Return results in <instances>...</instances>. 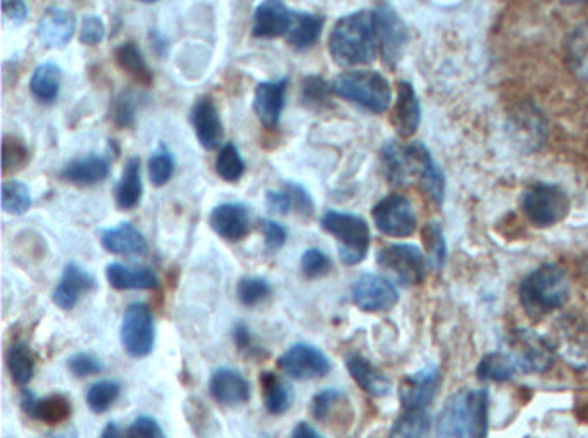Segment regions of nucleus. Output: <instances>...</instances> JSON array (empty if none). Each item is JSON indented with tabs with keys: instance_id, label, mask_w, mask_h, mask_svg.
I'll list each match as a JSON object with an SVG mask.
<instances>
[{
	"instance_id": "1",
	"label": "nucleus",
	"mask_w": 588,
	"mask_h": 438,
	"mask_svg": "<svg viewBox=\"0 0 588 438\" xmlns=\"http://www.w3.org/2000/svg\"><path fill=\"white\" fill-rule=\"evenodd\" d=\"M382 166L388 182L407 185L420 182L426 194L437 204L445 195V178L442 169L433 161L432 154L423 144L401 145L388 142L382 149Z\"/></svg>"
},
{
	"instance_id": "2",
	"label": "nucleus",
	"mask_w": 588,
	"mask_h": 438,
	"mask_svg": "<svg viewBox=\"0 0 588 438\" xmlns=\"http://www.w3.org/2000/svg\"><path fill=\"white\" fill-rule=\"evenodd\" d=\"M328 49L333 61L342 68L373 63L380 51L375 11H357L338 19Z\"/></svg>"
},
{
	"instance_id": "3",
	"label": "nucleus",
	"mask_w": 588,
	"mask_h": 438,
	"mask_svg": "<svg viewBox=\"0 0 588 438\" xmlns=\"http://www.w3.org/2000/svg\"><path fill=\"white\" fill-rule=\"evenodd\" d=\"M490 395L487 388H466L452 395L438 414L437 438H487Z\"/></svg>"
},
{
	"instance_id": "4",
	"label": "nucleus",
	"mask_w": 588,
	"mask_h": 438,
	"mask_svg": "<svg viewBox=\"0 0 588 438\" xmlns=\"http://www.w3.org/2000/svg\"><path fill=\"white\" fill-rule=\"evenodd\" d=\"M521 307L532 318H542L563 307L570 299V282L561 266L542 264L521 282Z\"/></svg>"
},
{
	"instance_id": "5",
	"label": "nucleus",
	"mask_w": 588,
	"mask_h": 438,
	"mask_svg": "<svg viewBox=\"0 0 588 438\" xmlns=\"http://www.w3.org/2000/svg\"><path fill=\"white\" fill-rule=\"evenodd\" d=\"M332 88L333 94L371 113H385L392 104V88L387 78L371 69L345 71L335 78Z\"/></svg>"
},
{
	"instance_id": "6",
	"label": "nucleus",
	"mask_w": 588,
	"mask_h": 438,
	"mask_svg": "<svg viewBox=\"0 0 588 438\" xmlns=\"http://www.w3.org/2000/svg\"><path fill=\"white\" fill-rule=\"evenodd\" d=\"M323 230L337 238L338 256L347 266L363 263L370 251V225L366 219L352 213L328 211L321 218Z\"/></svg>"
},
{
	"instance_id": "7",
	"label": "nucleus",
	"mask_w": 588,
	"mask_h": 438,
	"mask_svg": "<svg viewBox=\"0 0 588 438\" xmlns=\"http://www.w3.org/2000/svg\"><path fill=\"white\" fill-rule=\"evenodd\" d=\"M570 197L551 183H535L521 197V209L537 228H551L570 213Z\"/></svg>"
},
{
	"instance_id": "8",
	"label": "nucleus",
	"mask_w": 588,
	"mask_h": 438,
	"mask_svg": "<svg viewBox=\"0 0 588 438\" xmlns=\"http://www.w3.org/2000/svg\"><path fill=\"white\" fill-rule=\"evenodd\" d=\"M378 266L402 287H418L425 282L428 259L413 244H388L376 256Z\"/></svg>"
},
{
	"instance_id": "9",
	"label": "nucleus",
	"mask_w": 588,
	"mask_h": 438,
	"mask_svg": "<svg viewBox=\"0 0 588 438\" xmlns=\"http://www.w3.org/2000/svg\"><path fill=\"white\" fill-rule=\"evenodd\" d=\"M121 344L132 357H147L156 347V323L151 307L133 302L121 321Z\"/></svg>"
},
{
	"instance_id": "10",
	"label": "nucleus",
	"mask_w": 588,
	"mask_h": 438,
	"mask_svg": "<svg viewBox=\"0 0 588 438\" xmlns=\"http://www.w3.org/2000/svg\"><path fill=\"white\" fill-rule=\"evenodd\" d=\"M373 221L388 237H411L418 228V218L411 201L401 194L387 195L373 207Z\"/></svg>"
},
{
	"instance_id": "11",
	"label": "nucleus",
	"mask_w": 588,
	"mask_h": 438,
	"mask_svg": "<svg viewBox=\"0 0 588 438\" xmlns=\"http://www.w3.org/2000/svg\"><path fill=\"white\" fill-rule=\"evenodd\" d=\"M278 366L294 380H318L332 371V361L316 345L299 342L283 352Z\"/></svg>"
},
{
	"instance_id": "12",
	"label": "nucleus",
	"mask_w": 588,
	"mask_h": 438,
	"mask_svg": "<svg viewBox=\"0 0 588 438\" xmlns=\"http://www.w3.org/2000/svg\"><path fill=\"white\" fill-rule=\"evenodd\" d=\"M352 301L364 313H387L399 302V290L385 276L366 273L352 285Z\"/></svg>"
},
{
	"instance_id": "13",
	"label": "nucleus",
	"mask_w": 588,
	"mask_h": 438,
	"mask_svg": "<svg viewBox=\"0 0 588 438\" xmlns=\"http://www.w3.org/2000/svg\"><path fill=\"white\" fill-rule=\"evenodd\" d=\"M209 225L228 242H240L251 232V211L240 202H223L211 211Z\"/></svg>"
},
{
	"instance_id": "14",
	"label": "nucleus",
	"mask_w": 588,
	"mask_h": 438,
	"mask_svg": "<svg viewBox=\"0 0 588 438\" xmlns=\"http://www.w3.org/2000/svg\"><path fill=\"white\" fill-rule=\"evenodd\" d=\"M376 26H378V42L383 61L394 66L402 56L407 42V28L394 9L382 6L376 9Z\"/></svg>"
},
{
	"instance_id": "15",
	"label": "nucleus",
	"mask_w": 588,
	"mask_h": 438,
	"mask_svg": "<svg viewBox=\"0 0 588 438\" xmlns=\"http://www.w3.org/2000/svg\"><path fill=\"white\" fill-rule=\"evenodd\" d=\"M95 288H97V280L92 273L83 270L82 266L76 263H69L66 264L63 276L54 288L52 301L63 311H71L75 309L83 295L94 292Z\"/></svg>"
},
{
	"instance_id": "16",
	"label": "nucleus",
	"mask_w": 588,
	"mask_h": 438,
	"mask_svg": "<svg viewBox=\"0 0 588 438\" xmlns=\"http://www.w3.org/2000/svg\"><path fill=\"white\" fill-rule=\"evenodd\" d=\"M440 371L437 366H430L425 370L416 371L414 375L407 376L402 382L399 397L404 409H426L432 404L435 395L440 388Z\"/></svg>"
},
{
	"instance_id": "17",
	"label": "nucleus",
	"mask_w": 588,
	"mask_h": 438,
	"mask_svg": "<svg viewBox=\"0 0 588 438\" xmlns=\"http://www.w3.org/2000/svg\"><path fill=\"white\" fill-rule=\"evenodd\" d=\"M21 409L33 420L56 426L71 418L73 406L66 395L51 394L37 397L30 390H25L21 395Z\"/></svg>"
},
{
	"instance_id": "18",
	"label": "nucleus",
	"mask_w": 588,
	"mask_h": 438,
	"mask_svg": "<svg viewBox=\"0 0 588 438\" xmlns=\"http://www.w3.org/2000/svg\"><path fill=\"white\" fill-rule=\"evenodd\" d=\"M287 88V78L273 80V82H261L256 87L252 107H254L257 119L269 130L280 125V118H282L283 109H285V99H287Z\"/></svg>"
},
{
	"instance_id": "19",
	"label": "nucleus",
	"mask_w": 588,
	"mask_h": 438,
	"mask_svg": "<svg viewBox=\"0 0 588 438\" xmlns=\"http://www.w3.org/2000/svg\"><path fill=\"white\" fill-rule=\"evenodd\" d=\"M209 394L223 406H242L251 399V385L240 371L219 368L209 380Z\"/></svg>"
},
{
	"instance_id": "20",
	"label": "nucleus",
	"mask_w": 588,
	"mask_h": 438,
	"mask_svg": "<svg viewBox=\"0 0 588 438\" xmlns=\"http://www.w3.org/2000/svg\"><path fill=\"white\" fill-rule=\"evenodd\" d=\"M190 121L194 126L199 144L206 151H214V149L221 147V142L225 138V128H223V121H221L218 107L214 104L213 99L204 97L201 101L195 102L192 114H190Z\"/></svg>"
},
{
	"instance_id": "21",
	"label": "nucleus",
	"mask_w": 588,
	"mask_h": 438,
	"mask_svg": "<svg viewBox=\"0 0 588 438\" xmlns=\"http://www.w3.org/2000/svg\"><path fill=\"white\" fill-rule=\"evenodd\" d=\"M292 13L283 0H263L254 14L252 35L256 38L287 37Z\"/></svg>"
},
{
	"instance_id": "22",
	"label": "nucleus",
	"mask_w": 588,
	"mask_h": 438,
	"mask_svg": "<svg viewBox=\"0 0 588 438\" xmlns=\"http://www.w3.org/2000/svg\"><path fill=\"white\" fill-rule=\"evenodd\" d=\"M421 123V106L413 85L409 82L397 83V97H395L392 125L401 137H413L418 132Z\"/></svg>"
},
{
	"instance_id": "23",
	"label": "nucleus",
	"mask_w": 588,
	"mask_h": 438,
	"mask_svg": "<svg viewBox=\"0 0 588 438\" xmlns=\"http://www.w3.org/2000/svg\"><path fill=\"white\" fill-rule=\"evenodd\" d=\"M76 32L75 14L63 7H51L38 23V37L51 49H61Z\"/></svg>"
},
{
	"instance_id": "24",
	"label": "nucleus",
	"mask_w": 588,
	"mask_h": 438,
	"mask_svg": "<svg viewBox=\"0 0 588 438\" xmlns=\"http://www.w3.org/2000/svg\"><path fill=\"white\" fill-rule=\"evenodd\" d=\"M101 244L114 256H142L149 249L147 238L128 221L101 232Z\"/></svg>"
},
{
	"instance_id": "25",
	"label": "nucleus",
	"mask_w": 588,
	"mask_h": 438,
	"mask_svg": "<svg viewBox=\"0 0 588 438\" xmlns=\"http://www.w3.org/2000/svg\"><path fill=\"white\" fill-rule=\"evenodd\" d=\"M514 361L518 364V370H523L525 373H542L547 371L552 366V352L544 340H540L537 335L533 333H520L518 335V344L514 349Z\"/></svg>"
},
{
	"instance_id": "26",
	"label": "nucleus",
	"mask_w": 588,
	"mask_h": 438,
	"mask_svg": "<svg viewBox=\"0 0 588 438\" xmlns=\"http://www.w3.org/2000/svg\"><path fill=\"white\" fill-rule=\"evenodd\" d=\"M111 171V164L106 157L90 154V156L78 157L64 166L61 178L64 182L75 183L82 187H90L104 182Z\"/></svg>"
},
{
	"instance_id": "27",
	"label": "nucleus",
	"mask_w": 588,
	"mask_h": 438,
	"mask_svg": "<svg viewBox=\"0 0 588 438\" xmlns=\"http://www.w3.org/2000/svg\"><path fill=\"white\" fill-rule=\"evenodd\" d=\"M345 366L349 370L352 380L363 388L366 394L371 397H385L392 390V382L388 376L383 375L382 371L375 368L373 364L361 356V354H351L345 361Z\"/></svg>"
},
{
	"instance_id": "28",
	"label": "nucleus",
	"mask_w": 588,
	"mask_h": 438,
	"mask_svg": "<svg viewBox=\"0 0 588 438\" xmlns=\"http://www.w3.org/2000/svg\"><path fill=\"white\" fill-rule=\"evenodd\" d=\"M106 278L114 290H152L159 285V278L151 268L123 263L107 264Z\"/></svg>"
},
{
	"instance_id": "29",
	"label": "nucleus",
	"mask_w": 588,
	"mask_h": 438,
	"mask_svg": "<svg viewBox=\"0 0 588 438\" xmlns=\"http://www.w3.org/2000/svg\"><path fill=\"white\" fill-rule=\"evenodd\" d=\"M509 123L513 128V137L518 140V144L523 145L528 151H535L544 142V116L538 113V109L530 106V104L520 107Z\"/></svg>"
},
{
	"instance_id": "30",
	"label": "nucleus",
	"mask_w": 588,
	"mask_h": 438,
	"mask_svg": "<svg viewBox=\"0 0 588 438\" xmlns=\"http://www.w3.org/2000/svg\"><path fill=\"white\" fill-rule=\"evenodd\" d=\"M323 26H325L323 16L294 11L292 13V23H290L287 33L288 44L292 45L297 51L311 49L320 40Z\"/></svg>"
},
{
	"instance_id": "31",
	"label": "nucleus",
	"mask_w": 588,
	"mask_h": 438,
	"mask_svg": "<svg viewBox=\"0 0 588 438\" xmlns=\"http://www.w3.org/2000/svg\"><path fill=\"white\" fill-rule=\"evenodd\" d=\"M142 194H144V185H142V175H140V159L130 157L126 161L123 175L116 185V192H114L116 204L121 211H130L140 204Z\"/></svg>"
},
{
	"instance_id": "32",
	"label": "nucleus",
	"mask_w": 588,
	"mask_h": 438,
	"mask_svg": "<svg viewBox=\"0 0 588 438\" xmlns=\"http://www.w3.org/2000/svg\"><path fill=\"white\" fill-rule=\"evenodd\" d=\"M263 387L264 407L269 414L282 416L294 404V390L273 371H263L259 376Z\"/></svg>"
},
{
	"instance_id": "33",
	"label": "nucleus",
	"mask_w": 588,
	"mask_h": 438,
	"mask_svg": "<svg viewBox=\"0 0 588 438\" xmlns=\"http://www.w3.org/2000/svg\"><path fill=\"white\" fill-rule=\"evenodd\" d=\"M61 82H63V71L56 63L38 64L30 80V90L38 102L52 104L59 97Z\"/></svg>"
},
{
	"instance_id": "34",
	"label": "nucleus",
	"mask_w": 588,
	"mask_h": 438,
	"mask_svg": "<svg viewBox=\"0 0 588 438\" xmlns=\"http://www.w3.org/2000/svg\"><path fill=\"white\" fill-rule=\"evenodd\" d=\"M564 57L571 73L588 83V23L576 26L564 42Z\"/></svg>"
},
{
	"instance_id": "35",
	"label": "nucleus",
	"mask_w": 588,
	"mask_h": 438,
	"mask_svg": "<svg viewBox=\"0 0 588 438\" xmlns=\"http://www.w3.org/2000/svg\"><path fill=\"white\" fill-rule=\"evenodd\" d=\"M518 371L514 357L506 352H490L476 366V376L482 382H509Z\"/></svg>"
},
{
	"instance_id": "36",
	"label": "nucleus",
	"mask_w": 588,
	"mask_h": 438,
	"mask_svg": "<svg viewBox=\"0 0 588 438\" xmlns=\"http://www.w3.org/2000/svg\"><path fill=\"white\" fill-rule=\"evenodd\" d=\"M432 416L426 409H404L397 418L388 438H430Z\"/></svg>"
},
{
	"instance_id": "37",
	"label": "nucleus",
	"mask_w": 588,
	"mask_h": 438,
	"mask_svg": "<svg viewBox=\"0 0 588 438\" xmlns=\"http://www.w3.org/2000/svg\"><path fill=\"white\" fill-rule=\"evenodd\" d=\"M114 54H116V63L119 68L125 71L126 75L132 76L135 82L151 85L154 75H152L151 68H149V64L145 61L137 44L125 42V44L119 45Z\"/></svg>"
},
{
	"instance_id": "38",
	"label": "nucleus",
	"mask_w": 588,
	"mask_h": 438,
	"mask_svg": "<svg viewBox=\"0 0 588 438\" xmlns=\"http://www.w3.org/2000/svg\"><path fill=\"white\" fill-rule=\"evenodd\" d=\"M7 370L13 382L26 387L35 375V356L26 342H14L7 354Z\"/></svg>"
},
{
	"instance_id": "39",
	"label": "nucleus",
	"mask_w": 588,
	"mask_h": 438,
	"mask_svg": "<svg viewBox=\"0 0 588 438\" xmlns=\"http://www.w3.org/2000/svg\"><path fill=\"white\" fill-rule=\"evenodd\" d=\"M2 207L7 214L21 216L32 207L30 188L19 180H6L2 185Z\"/></svg>"
},
{
	"instance_id": "40",
	"label": "nucleus",
	"mask_w": 588,
	"mask_h": 438,
	"mask_svg": "<svg viewBox=\"0 0 588 438\" xmlns=\"http://www.w3.org/2000/svg\"><path fill=\"white\" fill-rule=\"evenodd\" d=\"M216 173L219 178L230 183L238 182L244 176L245 161L244 157L240 156L237 145L226 144L225 147H221L216 157Z\"/></svg>"
},
{
	"instance_id": "41",
	"label": "nucleus",
	"mask_w": 588,
	"mask_h": 438,
	"mask_svg": "<svg viewBox=\"0 0 588 438\" xmlns=\"http://www.w3.org/2000/svg\"><path fill=\"white\" fill-rule=\"evenodd\" d=\"M271 294H273V287L269 285L266 278L261 276H245L238 282L237 297L244 306H257L261 302L268 301Z\"/></svg>"
},
{
	"instance_id": "42",
	"label": "nucleus",
	"mask_w": 588,
	"mask_h": 438,
	"mask_svg": "<svg viewBox=\"0 0 588 438\" xmlns=\"http://www.w3.org/2000/svg\"><path fill=\"white\" fill-rule=\"evenodd\" d=\"M121 394V385L113 380H101L88 388L87 404L95 414L106 413Z\"/></svg>"
},
{
	"instance_id": "43",
	"label": "nucleus",
	"mask_w": 588,
	"mask_h": 438,
	"mask_svg": "<svg viewBox=\"0 0 588 438\" xmlns=\"http://www.w3.org/2000/svg\"><path fill=\"white\" fill-rule=\"evenodd\" d=\"M30 159V151L19 138L4 137L2 142V173L9 175V173H16L19 169L25 168Z\"/></svg>"
},
{
	"instance_id": "44",
	"label": "nucleus",
	"mask_w": 588,
	"mask_h": 438,
	"mask_svg": "<svg viewBox=\"0 0 588 438\" xmlns=\"http://www.w3.org/2000/svg\"><path fill=\"white\" fill-rule=\"evenodd\" d=\"M175 157L166 145H161L149 159V176L154 187H164L175 175Z\"/></svg>"
},
{
	"instance_id": "45",
	"label": "nucleus",
	"mask_w": 588,
	"mask_h": 438,
	"mask_svg": "<svg viewBox=\"0 0 588 438\" xmlns=\"http://www.w3.org/2000/svg\"><path fill=\"white\" fill-rule=\"evenodd\" d=\"M332 92V85L321 76H307L306 80H302V102L311 109H323L328 106Z\"/></svg>"
},
{
	"instance_id": "46",
	"label": "nucleus",
	"mask_w": 588,
	"mask_h": 438,
	"mask_svg": "<svg viewBox=\"0 0 588 438\" xmlns=\"http://www.w3.org/2000/svg\"><path fill=\"white\" fill-rule=\"evenodd\" d=\"M425 244L428 251V263L432 264L435 270H442L447 261V244H445L444 233L437 223L425 226Z\"/></svg>"
},
{
	"instance_id": "47",
	"label": "nucleus",
	"mask_w": 588,
	"mask_h": 438,
	"mask_svg": "<svg viewBox=\"0 0 588 438\" xmlns=\"http://www.w3.org/2000/svg\"><path fill=\"white\" fill-rule=\"evenodd\" d=\"M345 399L347 397L337 388H326L320 394L314 395L313 404H311L314 418L321 423L330 421L333 411L338 409L340 404H344Z\"/></svg>"
},
{
	"instance_id": "48",
	"label": "nucleus",
	"mask_w": 588,
	"mask_h": 438,
	"mask_svg": "<svg viewBox=\"0 0 588 438\" xmlns=\"http://www.w3.org/2000/svg\"><path fill=\"white\" fill-rule=\"evenodd\" d=\"M301 270L302 275L306 276V278H321V276H326L333 270L332 259L326 256L321 249L311 247L302 254Z\"/></svg>"
},
{
	"instance_id": "49",
	"label": "nucleus",
	"mask_w": 588,
	"mask_h": 438,
	"mask_svg": "<svg viewBox=\"0 0 588 438\" xmlns=\"http://www.w3.org/2000/svg\"><path fill=\"white\" fill-rule=\"evenodd\" d=\"M68 370L76 378H87V376L97 375V373L104 371V363L94 354L82 352V354L69 357Z\"/></svg>"
},
{
	"instance_id": "50",
	"label": "nucleus",
	"mask_w": 588,
	"mask_h": 438,
	"mask_svg": "<svg viewBox=\"0 0 588 438\" xmlns=\"http://www.w3.org/2000/svg\"><path fill=\"white\" fill-rule=\"evenodd\" d=\"M259 226H261L264 244H266L268 251H278L287 244V228L282 223H278L275 219L263 218L259 221Z\"/></svg>"
},
{
	"instance_id": "51",
	"label": "nucleus",
	"mask_w": 588,
	"mask_h": 438,
	"mask_svg": "<svg viewBox=\"0 0 588 438\" xmlns=\"http://www.w3.org/2000/svg\"><path fill=\"white\" fill-rule=\"evenodd\" d=\"M125 438H166V435L159 421L154 420L152 416H140L128 426Z\"/></svg>"
},
{
	"instance_id": "52",
	"label": "nucleus",
	"mask_w": 588,
	"mask_h": 438,
	"mask_svg": "<svg viewBox=\"0 0 588 438\" xmlns=\"http://www.w3.org/2000/svg\"><path fill=\"white\" fill-rule=\"evenodd\" d=\"M290 195H292V202H294V211L304 216V218H311L314 214V201L311 194L307 192L306 187H302L301 183L287 182L285 183Z\"/></svg>"
},
{
	"instance_id": "53",
	"label": "nucleus",
	"mask_w": 588,
	"mask_h": 438,
	"mask_svg": "<svg viewBox=\"0 0 588 438\" xmlns=\"http://www.w3.org/2000/svg\"><path fill=\"white\" fill-rule=\"evenodd\" d=\"M104 37H106V25L101 18H97V16L83 18L82 32H80V42L83 45H88V47L99 45Z\"/></svg>"
},
{
	"instance_id": "54",
	"label": "nucleus",
	"mask_w": 588,
	"mask_h": 438,
	"mask_svg": "<svg viewBox=\"0 0 588 438\" xmlns=\"http://www.w3.org/2000/svg\"><path fill=\"white\" fill-rule=\"evenodd\" d=\"M266 204L271 213L280 214V216H287V214L294 211V202H292V195L285 190H268L266 194Z\"/></svg>"
},
{
	"instance_id": "55",
	"label": "nucleus",
	"mask_w": 588,
	"mask_h": 438,
	"mask_svg": "<svg viewBox=\"0 0 588 438\" xmlns=\"http://www.w3.org/2000/svg\"><path fill=\"white\" fill-rule=\"evenodd\" d=\"M135 104L130 95L123 94L114 104V121L119 128H132L135 123Z\"/></svg>"
},
{
	"instance_id": "56",
	"label": "nucleus",
	"mask_w": 588,
	"mask_h": 438,
	"mask_svg": "<svg viewBox=\"0 0 588 438\" xmlns=\"http://www.w3.org/2000/svg\"><path fill=\"white\" fill-rule=\"evenodd\" d=\"M2 9H4L6 19H9L14 25H21L28 18V6H26L25 0H4Z\"/></svg>"
},
{
	"instance_id": "57",
	"label": "nucleus",
	"mask_w": 588,
	"mask_h": 438,
	"mask_svg": "<svg viewBox=\"0 0 588 438\" xmlns=\"http://www.w3.org/2000/svg\"><path fill=\"white\" fill-rule=\"evenodd\" d=\"M233 340H235V344H237L240 351H249L252 347L249 326L244 325V323H235V326H233Z\"/></svg>"
},
{
	"instance_id": "58",
	"label": "nucleus",
	"mask_w": 588,
	"mask_h": 438,
	"mask_svg": "<svg viewBox=\"0 0 588 438\" xmlns=\"http://www.w3.org/2000/svg\"><path fill=\"white\" fill-rule=\"evenodd\" d=\"M292 438H325L321 435L314 426L309 425V423H297L294 428V432H292Z\"/></svg>"
},
{
	"instance_id": "59",
	"label": "nucleus",
	"mask_w": 588,
	"mask_h": 438,
	"mask_svg": "<svg viewBox=\"0 0 588 438\" xmlns=\"http://www.w3.org/2000/svg\"><path fill=\"white\" fill-rule=\"evenodd\" d=\"M101 438H121L118 425L116 423H107L106 428L102 430Z\"/></svg>"
},
{
	"instance_id": "60",
	"label": "nucleus",
	"mask_w": 588,
	"mask_h": 438,
	"mask_svg": "<svg viewBox=\"0 0 588 438\" xmlns=\"http://www.w3.org/2000/svg\"><path fill=\"white\" fill-rule=\"evenodd\" d=\"M49 438H80V435H78L76 428H66L63 432L54 433Z\"/></svg>"
},
{
	"instance_id": "61",
	"label": "nucleus",
	"mask_w": 588,
	"mask_h": 438,
	"mask_svg": "<svg viewBox=\"0 0 588 438\" xmlns=\"http://www.w3.org/2000/svg\"><path fill=\"white\" fill-rule=\"evenodd\" d=\"M559 2H564V4H583V2H588V0H559Z\"/></svg>"
},
{
	"instance_id": "62",
	"label": "nucleus",
	"mask_w": 588,
	"mask_h": 438,
	"mask_svg": "<svg viewBox=\"0 0 588 438\" xmlns=\"http://www.w3.org/2000/svg\"><path fill=\"white\" fill-rule=\"evenodd\" d=\"M138 2H144V4H154L157 0H138Z\"/></svg>"
},
{
	"instance_id": "63",
	"label": "nucleus",
	"mask_w": 588,
	"mask_h": 438,
	"mask_svg": "<svg viewBox=\"0 0 588 438\" xmlns=\"http://www.w3.org/2000/svg\"><path fill=\"white\" fill-rule=\"evenodd\" d=\"M261 438H271V437H269V435H263V437H261Z\"/></svg>"
}]
</instances>
